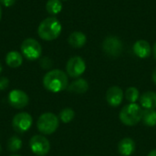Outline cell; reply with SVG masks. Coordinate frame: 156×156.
<instances>
[{"mask_svg": "<svg viewBox=\"0 0 156 156\" xmlns=\"http://www.w3.org/2000/svg\"><path fill=\"white\" fill-rule=\"evenodd\" d=\"M21 54L28 60H36L41 57L42 47L40 43L34 38L25 39L20 46Z\"/></svg>", "mask_w": 156, "mask_h": 156, "instance_id": "cell-5", "label": "cell"}, {"mask_svg": "<svg viewBox=\"0 0 156 156\" xmlns=\"http://www.w3.org/2000/svg\"><path fill=\"white\" fill-rule=\"evenodd\" d=\"M29 147L32 153L37 156L47 155L50 151V144L43 135H34L29 141Z\"/></svg>", "mask_w": 156, "mask_h": 156, "instance_id": "cell-6", "label": "cell"}, {"mask_svg": "<svg viewBox=\"0 0 156 156\" xmlns=\"http://www.w3.org/2000/svg\"><path fill=\"white\" fill-rule=\"evenodd\" d=\"M119 117L123 124L127 126H133L142 121L143 110L136 103H130L122 109Z\"/></svg>", "mask_w": 156, "mask_h": 156, "instance_id": "cell-3", "label": "cell"}, {"mask_svg": "<svg viewBox=\"0 0 156 156\" xmlns=\"http://www.w3.org/2000/svg\"><path fill=\"white\" fill-rule=\"evenodd\" d=\"M75 117V112L70 108H65L59 112V120L64 123L70 122Z\"/></svg>", "mask_w": 156, "mask_h": 156, "instance_id": "cell-20", "label": "cell"}, {"mask_svg": "<svg viewBox=\"0 0 156 156\" xmlns=\"http://www.w3.org/2000/svg\"><path fill=\"white\" fill-rule=\"evenodd\" d=\"M40 66L44 69H48L49 68L52 67V61L48 57H44L40 59Z\"/></svg>", "mask_w": 156, "mask_h": 156, "instance_id": "cell-23", "label": "cell"}, {"mask_svg": "<svg viewBox=\"0 0 156 156\" xmlns=\"http://www.w3.org/2000/svg\"><path fill=\"white\" fill-rule=\"evenodd\" d=\"M118 151L122 156H131L135 151V143L132 138H123L118 144Z\"/></svg>", "mask_w": 156, "mask_h": 156, "instance_id": "cell-13", "label": "cell"}, {"mask_svg": "<svg viewBox=\"0 0 156 156\" xmlns=\"http://www.w3.org/2000/svg\"><path fill=\"white\" fill-rule=\"evenodd\" d=\"M153 50H154V57L156 58V41H155V43H154V48H153Z\"/></svg>", "mask_w": 156, "mask_h": 156, "instance_id": "cell-28", "label": "cell"}, {"mask_svg": "<svg viewBox=\"0 0 156 156\" xmlns=\"http://www.w3.org/2000/svg\"><path fill=\"white\" fill-rule=\"evenodd\" d=\"M62 26L58 18L49 16L42 20L37 27L38 37L46 41H51L58 38L61 33Z\"/></svg>", "mask_w": 156, "mask_h": 156, "instance_id": "cell-2", "label": "cell"}, {"mask_svg": "<svg viewBox=\"0 0 156 156\" xmlns=\"http://www.w3.org/2000/svg\"><path fill=\"white\" fill-rule=\"evenodd\" d=\"M16 3V0H0V4L5 7H10Z\"/></svg>", "mask_w": 156, "mask_h": 156, "instance_id": "cell-25", "label": "cell"}, {"mask_svg": "<svg viewBox=\"0 0 156 156\" xmlns=\"http://www.w3.org/2000/svg\"><path fill=\"white\" fill-rule=\"evenodd\" d=\"M86 69V64L82 58L75 56L70 58L66 65L67 74L71 78H78L81 76Z\"/></svg>", "mask_w": 156, "mask_h": 156, "instance_id": "cell-9", "label": "cell"}, {"mask_svg": "<svg viewBox=\"0 0 156 156\" xmlns=\"http://www.w3.org/2000/svg\"><path fill=\"white\" fill-rule=\"evenodd\" d=\"M1 151H2V148H1V144H0V153H1Z\"/></svg>", "mask_w": 156, "mask_h": 156, "instance_id": "cell-31", "label": "cell"}, {"mask_svg": "<svg viewBox=\"0 0 156 156\" xmlns=\"http://www.w3.org/2000/svg\"><path fill=\"white\" fill-rule=\"evenodd\" d=\"M1 18H2V9H1V5H0V21H1Z\"/></svg>", "mask_w": 156, "mask_h": 156, "instance_id": "cell-29", "label": "cell"}, {"mask_svg": "<svg viewBox=\"0 0 156 156\" xmlns=\"http://www.w3.org/2000/svg\"><path fill=\"white\" fill-rule=\"evenodd\" d=\"M102 49L107 55L116 58L122 54L123 49V45L122 40L117 37L109 36L103 40Z\"/></svg>", "mask_w": 156, "mask_h": 156, "instance_id": "cell-7", "label": "cell"}, {"mask_svg": "<svg viewBox=\"0 0 156 156\" xmlns=\"http://www.w3.org/2000/svg\"><path fill=\"white\" fill-rule=\"evenodd\" d=\"M142 107L144 109H155L156 108V92L154 91H146L144 92L140 99Z\"/></svg>", "mask_w": 156, "mask_h": 156, "instance_id": "cell-17", "label": "cell"}, {"mask_svg": "<svg viewBox=\"0 0 156 156\" xmlns=\"http://www.w3.org/2000/svg\"><path fill=\"white\" fill-rule=\"evenodd\" d=\"M139 97H140L139 90L135 87H130L125 91V98L131 103H135V101L139 99Z\"/></svg>", "mask_w": 156, "mask_h": 156, "instance_id": "cell-22", "label": "cell"}, {"mask_svg": "<svg viewBox=\"0 0 156 156\" xmlns=\"http://www.w3.org/2000/svg\"><path fill=\"white\" fill-rule=\"evenodd\" d=\"M46 10L48 14L56 16L62 10V3L60 0H48L46 4Z\"/></svg>", "mask_w": 156, "mask_h": 156, "instance_id": "cell-19", "label": "cell"}, {"mask_svg": "<svg viewBox=\"0 0 156 156\" xmlns=\"http://www.w3.org/2000/svg\"><path fill=\"white\" fill-rule=\"evenodd\" d=\"M11 156H20V155H11Z\"/></svg>", "mask_w": 156, "mask_h": 156, "instance_id": "cell-32", "label": "cell"}, {"mask_svg": "<svg viewBox=\"0 0 156 156\" xmlns=\"http://www.w3.org/2000/svg\"><path fill=\"white\" fill-rule=\"evenodd\" d=\"M58 124V118L54 113L45 112L39 116L37 122V127L41 133L50 135L57 131Z\"/></svg>", "mask_w": 156, "mask_h": 156, "instance_id": "cell-4", "label": "cell"}, {"mask_svg": "<svg viewBox=\"0 0 156 156\" xmlns=\"http://www.w3.org/2000/svg\"><path fill=\"white\" fill-rule=\"evenodd\" d=\"M68 42L71 47L75 48H82L86 44L87 37L84 33L80 32V31H74L69 35L68 38Z\"/></svg>", "mask_w": 156, "mask_h": 156, "instance_id": "cell-14", "label": "cell"}, {"mask_svg": "<svg viewBox=\"0 0 156 156\" xmlns=\"http://www.w3.org/2000/svg\"><path fill=\"white\" fill-rule=\"evenodd\" d=\"M67 89L69 92L82 94V93L87 92V90H89V83L84 79H78V80L72 81L68 86Z\"/></svg>", "mask_w": 156, "mask_h": 156, "instance_id": "cell-15", "label": "cell"}, {"mask_svg": "<svg viewBox=\"0 0 156 156\" xmlns=\"http://www.w3.org/2000/svg\"><path fill=\"white\" fill-rule=\"evenodd\" d=\"M142 120L146 126L154 127L156 125V111L154 109H145L143 111Z\"/></svg>", "mask_w": 156, "mask_h": 156, "instance_id": "cell-18", "label": "cell"}, {"mask_svg": "<svg viewBox=\"0 0 156 156\" xmlns=\"http://www.w3.org/2000/svg\"><path fill=\"white\" fill-rule=\"evenodd\" d=\"M148 156H156V149H154V150H152L150 153H149V154Z\"/></svg>", "mask_w": 156, "mask_h": 156, "instance_id": "cell-27", "label": "cell"}, {"mask_svg": "<svg viewBox=\"0 0 156 156\" xmlns=\"http://www.w3.org/2000/svg\"><path fill=\"white\" fill-rule=\"evenodd\" d=\"M43 85L47 90L58 93L68 88L69 79L64 71L60 69H52L44 76Z\"/></svg>", "mask_w": 156, "mask_h": 156, "instance_id": "cell-1", "label": "cell"}, {"mask_svg": "<svg viewBox=\"0 0 156 156\" xmlns=\"http://www.w3.org/2000/svg\"><path fill=\"white\" fill-rule=\"evenodd\" d=\"M86 156H90V155H86Z\"/></svg>", "mask_w": 156, "mask_h": 156, "instance_id": "cell-34", "label": "cell"}, {"mask_svg": "<svg viewBox=\"0 0 156 156\" xmlns=\"http://www.w3.org/2000/svg\"><path fill=\"white\" fill-rule=\"evenodd\" d=\"M9 80L5 77H0V90H5L8 88Z\"/></svg>", "mask_w": 156, "mask_h": 156, "instance_id": "cell-24", "label": "cell"}, {"mask_svg": "<svg viewBox=\"0 0 156 156\" xmlns=\"http://www.w3.org/2000/svg\"><path fill=\"white\" fill-rule=\"evenodd\" d=\"M123 99L122 90L118 86L111 87L106 92V100L107 102L112 107H118Z\"/></svg>", "mask_w": 156, "mask_h": 156, "instance_id": "cell-11", "label": "cell"}, {"mask_svg": "<svg viewBox=\"0 0 156 156\" xmlns=\"http://www.w3.org/2000/svg\"><path fill=\"white\" fill-rule=\"evenodd\" d=\"M22 147V141L17 136H12L7 142V149L10 152H17Z\"/></svg>", "mask_w": 156, "mask_h": 156, "instance_id": "cell-21", "label": "cell"}, {"mask_svg": "<svg viewBox=\"0 0 156 156\" xmlns=\"http://www.w3.org/2000/svg\"><path fill=\"white\" fill-rule=\"evenodd\" d=\"M5 63L10 68L13 69L18 68L23 63V56L18 51L16 50L9 51L5 56Z\"/></svg>", "mask_w": 156, "mask_h": 156, "instance_id": "cell-16", "label": "cell"}, {"mask_svg": "<svg viewBox=\"0 0 156 156\" xmlns=\"http://www.w3.org/2000/svg\"><path fill=\"white\" fill-rule=\"evenodd\" d=\"M64 1H67V0H64Z\"/></svg>", "mask_w": 156, "mask_h": 156, "instance_id": "cell-33", "label": "cell"}, {"mask_svg": "<svg viewBox=\"0 0 156 156\" xmlns=\"http://www.w3.org/2000/svg\"><path fill=\"white\" fill-rule=\"evenodd\" d=\"M33 123L32 116L27 112H19L16 114L12 121L13 129L18 133H24L27 132Z\"/></svg>", "mask_w": 156, "mask_h": 156, "instance_id": "cell-8", "label": "cell"}, {"mask_svg": "<svg viewBox=\"0 0 156 156\" xmlns=\"http://www.w3.org/2000/svg\"><path fill=\"white\" fill-rule=\"evenodd\" d=\"M2 70H3V67H2V64L0 63V73L2 72Z\"/></svg>", "mask_w": 156, "mask_h": 156, "instance_id": "cell-30", "label": "cell"}, {"mask_svg": "<svg viewBox=\"0 0 156 156\" xmlns=\"http://www.w3.org/2000/svg\"><path fill=\"white\" fill-rule=\"evenodd\" d=\"M152 78H153V81L154 82V84H156V68H155V69L154 70V72H153V76H152Z\"/></svg>", "mask_w": 156, "mask_h": 156, "instance_id": "cell-26", "label": "cell"}, {"mask_svg": "<svg viewBox=\"0 0 156 156\" xmlns=\"http://www.w3.org/2000/svg\"><path fill=\"white\" fill-rule=\"evenodd\" d=\"M151 46L150 44L144 39L136 41L133 45V52L140 58H146L151 55Z\"/></svg>", "mask_w": 156, "mask_h": 156, "instance_id": "cell-12", "label": "cell"}, {"mask_svg": "<svg viewBox=\"0 0 156 156\" xmlns=\"http://www.w3.org/2000/svg\"><path fill=\"white\" fill-rule=\"evenodd\" d=\"M29 101L27 94L21 90H13L8 94V102L15 109L25 108Z\"/></svg>", "mask_w": 156, "mask_h": 156, "instance_id": "cell-10", "label": "cell"}]
</instances>
